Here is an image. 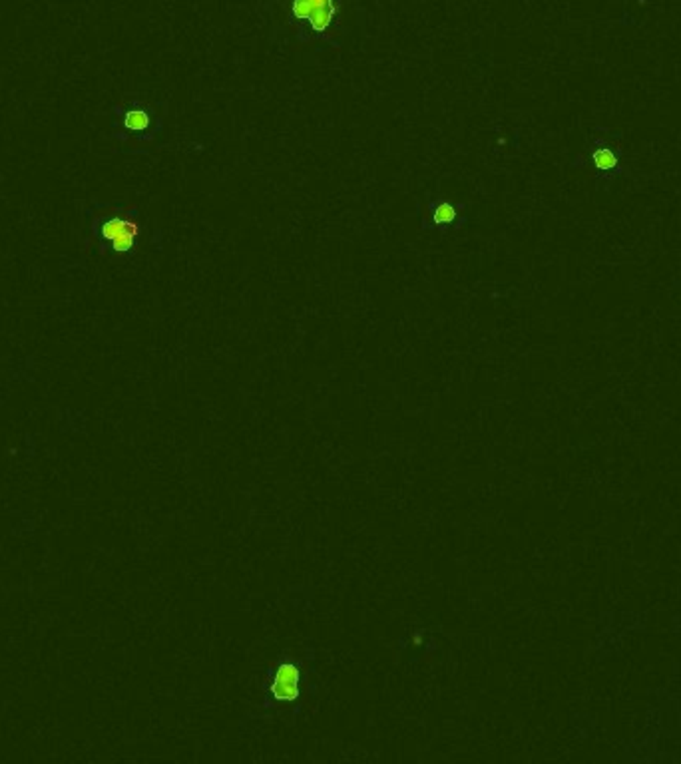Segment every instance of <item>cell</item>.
<instances>
[{
  "instance_id": "3957f363",
  "label": "cell",
  "mask_w": 681,
  "mask_h": 764,
  "mask_svg": "<svg viewBox=\"0 0 681 764\" xmlns=\"http://www.w3.org/2000/svg\"><path fill=\"white\" fill-rule=\"evenodd\" d=\"M273 695L275 699L283 703H291L299 695V673L293 665L277 669L275 673V683H273Z\"/></svg>"
},
{
  "instance_id": "8992f818",
  "label": "cell",
  "mask_w": 681,
  "mask_h": 764,
  "mask_svg": "<svg viewBox=\"0 0 681 764\" xmlns=\"http://www.w3.org/2000/svg\"><path fill=\"white\" fill-rule=\"evenodd\" d=\"M124 124L130 129H134V131H144V129H148V126H150V116H148V112H144V110H132V112L126 114Z\"/></svg>"
},
{
  "instance_id": "277c9868",
  "label": "cell",
  "mask_w": 681,
  "mask_h": 764,
  "mask_svg": "<svg viewBox=\"0 0 681 764\" xmlns=\"http://www.w3.org/2000/svg\"><path fill=\"white\" fill-rule=\"evenodd\" d=\"M592 162L600 172H614L617 168V155L610 148L600 146L592 151Z\"/></svg>"
},
{
  "instance_id": "5b68a950",
  "label": "cell",
  "mask_w": 681,
  "mask_h": 764,
  "mask_svg": "<svg viewBox=\"0 0 681 764\" xmlns=\"http://www.w3.org/2000/svg\"><path fill=\"white\" fill-rule=\"evenodd\" d=\"M456 219H458V209H456L453 204H446V201H443V204L434 205L433 221L438 227L453 225Z\"/></svg>"
},
{
  "instance_id": "6da1fadb",
  "label": "cell",
  "mask_w": 681,
  "mask_h": 764,
  "mask_svg": "<svg viewBox=\"0 0 681 764\" xmlns=\"http://www.w3.org/2000/svg\"><path fill=\"white\" fill-rule=\"evenodd\" d=\"M291 11L297 18L309 22L317 33H325L335 18L333 0H291Z\"/></svg>"
},
{
  "instance_id": "7a4b0ae2",
  "label": "cell",
  "mask_w": 681,
  "mask_h": 764,
  "mask_svg": "<svg viewBox=\"0 0 681 764\" xmlns=\"http://www.w3.org/2000/svg\"><path fill=\"white\" fill-rule=\"evenodd\" d=\"M102 233L116 251H128L138 237V225L128 219H110L108 223H104Z\"/></svg>"
}]
</instances>
